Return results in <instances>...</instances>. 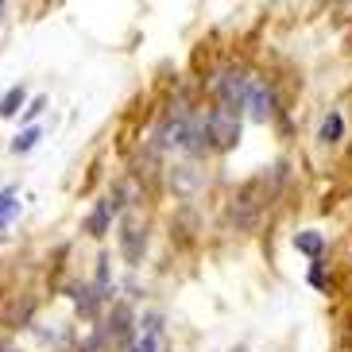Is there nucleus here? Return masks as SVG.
Returning <instances> with one entry per match:
<instances>
[{"label":"nucleus","mask_w":352,"mask_h":352,"mask_svg":"<svg viewBox=\"0 0 352 352\" xmlns=\"http://www.w3.org/2000/svg\"><path fill=\"white\" fill-rule=\"evenodd\" d=\"M201 124H206V140H213V147H221V151L236 147V140H240V113H236V109L217 104Z\"/></svg>","instance_id":"f257e3e1"},{"label":"nucleus","mask_w":352,"mask_h":352,"mask_svg":"<svg viewBox=\"0 0 352 352\" xmlns=\"http://www.w3.org/2000/svg\"><path fill=\"white\" fill-rule=\"evenodd\" d=\"M248 82L252 78H244V74H217V78H213V89L221 94V104H228V109L240 113V104L248 97Z\"/></svg>","instance_id":"f03ea898"},{"label":"nucleus","mask_w":352,"mask_h":352,"mask_svg":"<svg viewBox=\"0 0 352 352\" xmlns=\"http://www.w3.org/2000/svg\"><path fill=\"white\" fill-rule=\"evenodd\" d=\"M240 109H248L252 120H267V116L275 113V94H271L263 82H248V97H244Z\"/></svg>","instance_id":"7ed1b4c3"},{"label":"nucleus","mask_w":352,"mask_h":352,"mask_svg":"<svg viewBox=\"0 0 352 352\" xmlns=\"http://www.w3.org/2000/svg\"><path fill=\"white\" fill-rule=\"evenodd\" d=\"M116 209H120V197H104L101 206H97V213L89 221H85V232H94V236H101L104 228H109V217H113Z\"/></svg>","instance_id":"20e7f679"},{"label":"nucleus","mask_w":352,"mask_h":352,"mask_svg":"<svg viewBox=\"0 0 352 352\" xmlns=\"http://www.w3.org/2000/svg\"><path fill=\"white\" fill-rule=\"evenodd\" d=\"M294 248L306 252V256H314V259H321V252H325V236H321V232H314V228H306V232H298V236H294Z\"/></svg>","instance_id":"39448f33"},{"label":"nucleus","mask_w":352,"mask_h":352,"mask_svg":"<svg viewBox=\"0 0 352 352\" xmlns=\"http://www.w3.org/2000/svg\"><path fill=\"white\" fill-rule=\"evenodd\" d=\"M120 240H124V256L132 259V263H135L140 256H144V244H147V236L140 232V225H124V236H120Z\"/></svg>","instance_id":"423d86ee"},{"label":"nucleus","mask_w":352,"mask_h":352,"mask_svg":"<svg viewBox=\"0 0 352 352\" xmlns=\"http://www.w3.org/2000/svg\"><path fill=\"white\" fill-rule=\"evenodd\" d=\"M16 213H20V194H16L12 186H8V190H0V228L8 225Z\"/></svg>","instance_id":"0eeeda50"},{"label":"nucleus","mask_w":352,"mask_h":352,"mask_svg":"<svg viewBox=\"0 0 352 352\" xmlns=\"http://www.w3.org/2000/svg\"><path fill=\"white\" fill-rule=\"evenodd\" d=\"M159 349V318H147V333L128 352H155Z\"/></svg>","instance_id":"6e6552de"},{"label":"nucleus","mask_w":352,"mask_h":352,"mask_svg":"<svg viewBox=\"0 0 352 352\" xmlns=\"http://www.w3.org/2000/svg\"><path fill=\"white\" fill-rule=\"evenodd\" d=\"M341 132H344L341 113H329V116H325V124H321V135H318V140H325V144H337V140H341Z\"/></svg>","instance_id":"1a4fd4ad"},{"label":"nucleus","mask_w":352,"mask_h":352,"mask_svg":"<svg viewBox=\"0 0 352 352\" xmlns=\"http://www.w3.org/2000/svg\"><path fill=\"white\" fill-rule=\"evenodd\" d=\"M20 104H23V85H16V89H8V94L0 97V116L8 120V116L20 113Z\"/></svg>","instance_id":"9d476101"},{"label":"nucleus","mask_w":352,"mask_h":352,"mask_svg":"<svg viewBox=\"0 0 352 352\" xmlns=\"http://www.w3.org/2000/svg\"><path fill=\"white\" fill-rule=\"evenodd\" d=\"M170 182H175V186L182 190V194H190V190H194L197 182H201V175H197L194 166H178L175 175H170Z\"/></svg>","instance_id":"9b49d317"},{"label":"nucleus","mask_w":352,"mask_h":352,"mask_svg":"<svg viewBox=\"0 0 352 352\" xmlns=\"http://www.w3.org/2000/svg\"><path fill=\"white\" fill-rule=\"evenodd\" d=\"M35 144H39V128H28V132H20L16 140H12V151L20 155V151H32Z\"/></svg>","instance_id":"f8f14e48"},{"label":"nucleus","mask_w":352,"mask_h":352,"mask_svg":"<svg viewBox=\"0 0 352 352\" xmlns=\"http://www.w3.org/2000/svg\"><path fill=\"white\" fill-rule=\"evenodd\" d=\"M128 333V310L124 306H116V318H113V337H124Z\"/></svg>","instance_id":"ddd939ff"},{"label":"nucleus","mask_w":352,"mask_h":352,"mask_svg":"<svg viewBox=\"0 0 352 352\" xmlns=\"http://www.w3.org/2000/svg\"><path fill=\"white\" fill-rule=\"evenodd\" d=\"M43 109H47V97H35V101H32V109H28V120H32V116H39Z\"/></svg>","instance_id":"4468645a"},{"label":"nucleus","mask_w":352,"mask_h":352,"mask_svg":"<svg viewBox=\"0 0 352 352\" xmlns=\"http://www.w3.org/2000/svg\"><path fill=\"white\" fill-rule=\"evenodd\" d=\"M310 283H314V287H318V290L325 287V271H321V263H318V267L310 271Z\"/></svg>","instance_id":"2eb2a0df"},{"label":"nucleus","mask_w":352,"mask_h":352,"mask_svg":"<svg viewBox=\"0 0 352 352\" xmlns=\"http://www.w3.org/2000/svg\"><path fill=\"white\" fill-rule=\"evenodd\" d=\"M0 352H12V344H0Z\"/></svg>","instance_id":"dca6fc26"},{"label":"nucleus","mask_w":352,"mask_h":352,"mask_svg":"<svg viewBox=\"0 0 352 352\" xmlns=\"http://www.w3.org/2000/svg\"><path fill=\"white\" fill-rule=\"evenodd\" d=\"M0 12H4V4H0Z\"/></svg>","instance_id":"f3484780"}]
</instances>
